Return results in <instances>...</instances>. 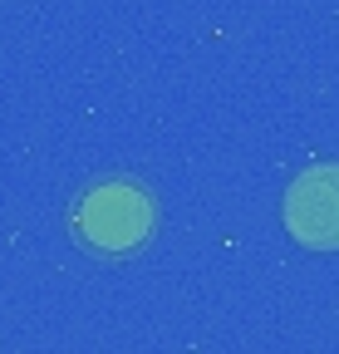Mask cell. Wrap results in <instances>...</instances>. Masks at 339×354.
Segmentation results:
<instances>
[{
    "mask_svg": "<svg viewBox=\"0 0 339 354\" xmlns=\"http://www.w3.org/2000/svg\"><path fill=\"white\" fill-rule=\"evenodd\" d=\"M74 236L89 246L94 256H128L138 251L153 227H157V202L143 183L128 177H104V183L84 187V197L69 212Z\"/></svg>",
    "mask_w": 339,
    "mask_h": 354,
    "instance_id": "cell-1",
    "label": "cell"
},
{
    "mask_svg": "<svg viewBox=\"0 0 339 354\" xmlns=\"http://www.w3.org/2000/svg\"><path fill=\"white\" fill-rule=\"evenodd\" d=\"M285 227L310 251H339V162L310 167L290 183Z\"/></svg>",
    "mask_w": 339,
    "mask_h": 354,
    "instance_id": "cell-2",
    "label": "cell"
}]
</instances>
